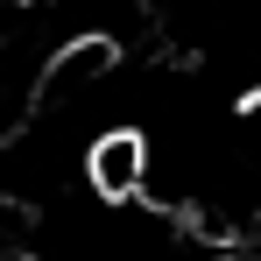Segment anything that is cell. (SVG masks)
<instances>
[{"label": "cell", "instance_id": "6da1fadb", "mask_svg": "<svg viewBox=\"0 0 261 261\" xmlns=\"http://www.w3.org/2000/svg\"><path fill=\"white\" fill-rule=\"evenodd\" d=\"M85 191L106 198L113 212L134 205V198H148V134L141 127H106L85 148Z\"/></svg>", "mask_w": 261, "mask_h": 261}]
</instances>
